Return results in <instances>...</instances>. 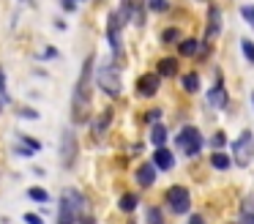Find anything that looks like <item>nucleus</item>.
Wrapping results in <instances>:
<instances>
[{
    "instance_id": "a878e982",
    "label": "nucleus",
    "mask_w": 254,
    "mask_h": 224,
    "mask_svg": "<svg viewBox=\"0 0 254 224\" xmlns=\"http://www.w3.org/2000/svg\"><path fill=\"white\" fill-rule=\"evenodd\" d=\"M241 49H243V58H246L249 63H254V41H252V38H243Z\"/></svg>"
},
{
    "instance_id": "2f4dec72",
    "label": "nucleus",
    "mask_w": 254,
    "mask_h": 224,
    "mask_svg": "<svg viewBox=\"0 0 254 224\" xmlns=\"http://www.w3.org/2000/svg\"><path fill=\"white\" fill-rule=\"evenodd\" d=\"M148 8L161 14V11H167V0H148Z\"/></svg>"
},
{
    "instance_id": "c85d7f7f",
    "label": "nucleus",
    "mask_w": 254,
    "mask_h": 224,
    "mask_svg": "<svg viewBox=\"0 0 254 224\" xmlns=\"http://www.w3.org/2000/svg\"><path fill=\"white\" fill-rule=\"evenodd\" d=\"M28 197H30V200H36V202H47V200H50V194H47L44 189H36V186H33V189H28Z\"/></svg>"
},
{
    "instance_id": "1a4fd4ad",
    "label": "nucleus",
    "mask_w": 254,
    "mask_h": 224,
    "mask_svg": "<svg viewBox=\"0 0 254 224\" xmlns=\"http://www.w3.org/2000/svg\"><path fill=\"white\" fill-rule=\"evenodd\" d=\"M159 85H161V76L159 74H142L137 82V96L142 98H153L159 93Z\"/></svg>"
},
{
    "instance_id": "b1692460",
    "label": "nucleus",
    "mask_w": 254,
    "mask_h": 224,
    "mask_svg": "<svg viewBox=\"0 0 254 224\" xmlns=\"http://www.w3.org/2000/svg\"><path fill=\"white\" fill-rule=\"evenodd\" d=\"M145 219H148V224H164V216H161V211L156 205L145 208Z\"/></svg>"
},
{
    "instance_id": "2eb2a0df",
    "label": "nucleus",
    "mask_w": 254,
    "mask_h": 224,
    "mask_svg": "<svg viewBox=\"0 0 254 224\" xmlns=\"http://www.w3.org/2000/svg\"><path fill=\"white\" fill-rule=\"evenodd\" d=\"M156 74L167 76V79H170V76H175L178 74V60L175 58H161L159 60V71H156Z\"/></svg>"
},
{
    "instance_id": "c9c22d12",
    "label": "nucleus",
    "mask_w": 254,
    "mask_h": 224,
    "mask_svg": "<svg viewBox=\"0 0 254 224\" xmlns=\"http://www.w3.org/2000/svg\"><path fill=\"white\" fill-rule=\"evenodd\" d=\"M159 109H153V112H148V115H145V120H148V123H159Z\"/></svg>"
},
{
    "instance_id": "58836bf2",
    "label": "nucleus",
    "mask_w": 254,
    "mask_h": 224,
    "mask_svg": "<svg viewBox=\"0 0 254 224\" xmlns=\"http://www.w3.org/2000/svg\"><path fill=\"white\" fill-rule=\"evenodd\" d=\"M252 104H254V93H252Z\"/></svg>"
},
{
    "instance_id": "6ab92c4d",
    "label": "nucleus",
    "mask_w": 254,
    "mask_h": 224,
    "mask_svg": "<svg viewBox=\"0 0 254 224\" xmlns=\"http://www.w3.org/2000/svg\"><path fill=\"white\" fill-rule=\"evenodd\" d=\"M181 85H183V90H189V93H197V90H199V74H194V71H189V74H183Z\"/></svg>"
},
{
    "instance_id": "f8f14e48",
    "label": "nucleus",
    "mask_w": 254,
    "mask_h": 224,
    "mask_svg": "<svg viewBox=\"0 0 254 224\" xmlns=\"http://www.w3.org/2000/svg\"><path fill=\"white\" fill-rule=\"evenodd\" d=\"M221 33V11L216 8V5H210L208 8V30H205V36H208V41L210 38H216Z\"/></svg>"
},
{
    "instance_id": "f03ea898",
    "label": "nucleus",
    "mask_w": 254,
    "mask_h": 224,
    "mask_svg": "<svg viewBox=\"0 0 254 224\" xmlns=\"http://www.w3.org/2000/svg\"><path fill=\"white\" fill-rule=\"evenodd\" d=\"M85 208V197L77 189H66L58 205V224H74Z\"/></svg>"
},
{
    "instance_id": "39448f33",
    "label": "nucleus",
    "mask_w": 254,
    "mask_h": 224,
    "mask_svg": "<svg viewBox=\"0 0 254 224\" xmlns=\"http://www.w3.org/2000/svg\"><path fill=\"white\" fill-rule=\"evenodd\" d=\"M175 142H178V148H181L186 156H197V153L202 150V134H199L197 126H183Z\"/></svg>"
},
{
    "instance_id": "aec40b11",
    "label": "nucleus",
    "mask_w": 254,
    "mask_h": 224,
    "mask_svg": "<svg viewBox=\"0 0 254 224\" xmlns=\"http://www.w3.org/2000/svg\"><path fill=\"white\" fill-rule=\"evenodd\" d=\"M137 205H139V197L137 194H123L121 200H118V208H121V211H126V213H131Z\"/></svg>"
},
{
    "instance_id": "20e7f679",
    "label": "nucleus",
    "mask_w": 254,
    "mask_h": 224,
    "mask_svg": "<svg viewBox=\"0 0 254 224\" xmlns=\"http://www.w3.org/2000/svg\"><path fill=\"white\" fill-rule=\"evenodd\" d=\"M254 158V134L252 131H241L238 140H232V161L238 167H249V161Z\"/></svg>"
},
{
    "instance_id": "5701e85b",
    "label": "nucleus",
    "mask_w": 254,
    "mask_h": 224,
    "mask_svg": "<svg viewBox=\"0 0 254 224\" xmlns=\"http://www.w3.org/2000/svg\"><path fill=\"white\" fill-rule=\"evenodd\" d=\"M110 118H112V109H104V112L99 115V120H96V126H93V134L99 137L101 131L107 129V126H110Z\"/></svg>"
},
{
    "instance_id": "f257e3e1",
    "label": "nucleus",
    "mask_w": 254,
    "mask_h": 224,
    "mask_svg": "<svg viewBox=\"0 0 254 224\" xmlns=\"http://www.w3.org/2000/svg\"><path fill=\"white\" fill-rule=\"evenodd\" d=\"M93 63L96 55L90 52L82 63V71H79L77 87H74V101H71V118L74 123H88L90 115V76H93Z\"/></svg>"
},
{
    "instance_id": "f704fd0d",
    "label": "nucleus",
    "mask_w": 254,
    "mask_h": 224,
    "mask_svg": "<svg viewBox=\"0 0 254 224\" xmlns=\"http://www.w3.org/2000/svg\"><path fill=\"white\" fill-rule=\"evenodd\" d=\"M25 222H28V224H44V222H41V216H36V213H25Z\"/></svg>"
},
{
    "instance_id": "72a5a7b5",
    "label": "nucleus",
    "mask_w": 254,
    "mask_h": 224,
    "mask_svg": "<svg viewBox=\"0 0 254 224\" xmlns=\"http://www.w3.org/2000/svg\"><path fill=\"white\" fill-rule=\"evenodd\" d=\"M19 115H22L25 120H36V118H39V112H36V109H28V107L19 109Z\"/></svg>"
},
{
    "instance_id": "dca6fc26",
    "label": "nucleus",
    "mask_w": 254,
    "mask_h": 224,
    "mask_svg": "<svg viewBox=\"0 0 254 224\" xmlns=\"http://www.w3.org/2000/svg\"><path fill=\"white\" fill-rule=\"evenodd\" d=\"M150 142H153L156 148H164V142H167V126L164 123H153V129H150Z\"/></svg>"
},
{
    "instance_id": "6e6552de",
    "label": "nucleus",
    "mask_w": 254,
    "mask_h": 224,
    "mask_svg": "<svg viewBox=\"0 0 254 224\" xmlns=\"http://www.w3.org/2000/svg\"><path fill=\"white\" fill-rule=\"evenodd\" d=\"M61 161L66 169H71L74 161H77V137H74L71 129H66L61 137Z\"/></svg>"
},
{
    "instance_id": "412c9836",
    "label": "nucleus",
    "mask_w": 254,
    "mask_h": 224,
    "mask_svg": "<svg viewBox=\"0 0 254 224\" xmlns=\"http://www.w3.org/2000/svg\"><path fill=\"white\" fill-rule=\"evenodd\" d=\"M230 164H232V158L227 153H213L210 156V167L213 169H230Z\"/></svg>"
},
{
    "instance_id": "e433bc0d",
    "label": "nucleus",
    "mask_w": 254,
    "mask_h": 224,
    "mask_svg": "<svg viewBox=\"0 0 254 224\" xmlns=\"http://www.w3.org/2000/svg\"><path fill=\"white\" fill-rule=\"evenodd\" d=\"M189 224H205V219L199 213H194V216H189Z\"/></svg>"
},
{
    "instance_id": "4c0bfd02",
    "label": "nucleus",
    "mask_w": 254,
    "mask_h": 224,
    "mask_svg": "<svg viewBox=\"0 0 254 224\" xmlns=\"http://www.w3.org/2000/svg\"><path fill=\"white\" fill-rule=\"evenodd\" d=\"M55 55H58V49H55V47H50V49L44 52V58H55Z\"/></svg>"
},
{
    "instance_id": "7ed1b4c3",
    "label": "nucleus",
    "mask_w": 254,
    "mask_h": 224,
    "mask_svg": "<svg viewBox=\"0 0 254 224\" xmlns=\"http://www.w3.org/2000/svg\"><path fill=\"white\" fill-rule=\"evenodd\" d=\"M96 82H99V87L107 96H112V98L121 96V74H118L115 63H101L99 71H96Z\"/></svg>"
},
{
    "instance_id": "a211bd4d",
    "label": "nucleus",
    "mask_w": 254,
    "mask_h": 224,
    "mask_svg": "<svg viewBox=\"0 0 254 224\" xmlns=\"http://www.w3.org/2000/svg\"><path fill=\"white\" fill-rule=\"evenodd\" d=\"M178 52H181L183 58H191V55L199 52V44L194 41V38H183V41L178 44Z\"/></svg>"
},
{
    "instance_id": "9b49d317",
    "label": "nucleus",
    "mask_w": 254,
    "mask_h": 224,
    "mask_svg": "<svg viewBox=\"0 0 254 224\" xmlns=\"http://www.w3.org/2000/svg\"><path fill=\"white\" fill-rule=\"evenodd\" d=\"M36 150H41V142L33 137H19L17 145H14V153H19V156H33Z\"/></svg>"
},
{
    "instance_id": "0eeeda50",
    "label": "nucleus",
    "mask_w": 254,
    "mask_h": 224,
    "mask_svg": "<svg viewBox=\"0 0 254 224\" xmlns=\"http://www.w3.org/2000/svg\"><path fill=\"white\" fill-rule=\"evenodd\" d=\"M107 38H110L115 60H121L123 58V44H121V14H118V11H112L110 19H107Z\"/></svg>"
},
{
    "instance_id": "473e14b6",
    "label": "nucleus",
    "mask_w": 254,
    "mask_h": 224,
    "mask_svg": "<svg viewBox=\"0 0 254 224\" xmlns=\"http://www.w3.org/2000/svg\"><path fill=\"white\" fill-rule=\"evenodd\" d=\"M82 3H85V0H63V8H66L68 14H74V11H77Z\"/></svg>"
},
{
    "instance_id": "ddd939ff",
    "label": "nucleus",
    "mask_w": 254,
    "mask_h": 224,
    "mask_svg": "<svg viewBox=\"0 0 254 224\" xmlns=\"http://www.w3.org/2000/svg\"><path fill=\"white\" fill-rule=\"evenodd\" d=\"M137 183L145 186V189L156 183V164H153V161H145L142 167L137 169Z\"/></svg>"
},
{
    "instance_id": "7c9ffc66",
    "label": "nucleus",
    "mask_w": 254,
    "mask_h": 224,
    "mask_svg": "<svg viewBox=\"0 0 254 224\" xmlns=\"http://www.w3.org/2000/svg\"><path fill=\"white\" fill-rule=\"evenodd\" d=\"M210 145H213V148H224V145H227V137H224V131H216V134L210 137Z\"/></svg>"
},
{
    "instance_id": "4468645a",
    "label": "nucleus",
    "mask_w": 254,
    "mask_h": 224,
    "mask_svg": "<svg viewBox=\"0 0 254 224\" xmlns=\"http://www.w3.org/2000/svg\"><path fill=\"white\" fill-rule=\"evenodd\" d=\"M153 164H156V169H172L175 167V156H172V150H167V148H156Z\"/></svg>"
},
{
    "instance_id": "393cba45",
    "label": "nucleus",
    "mask_w": 254,
    "mask_h": 224,
    "mask_svg": "<svg viewBox=\"0 0 254 224\" xmlns=\"http://www.w3.org/2000/svg\"><path fill=\"white\" fill-rule=\"evenodd\" d=\"M131 16H134V0H121V19L131 22Z\"/></svg>"
},
{
    "instance_id": "cd10ccee",
    "label": "nucleus",
    "mask_w": 254,
    "mask_h": 224,
    "mask_svg": "<svg viewBox=\"0 0 254 224\" xmlns=\"http://www.w3.org/2000/svg\"><path fill=\"white\" fill-rule=\"evenodd\" d=\"M8 104V90H6V71L0 69V107Z\"/></svg>"
},
{
    "instance_id": "f3484780",
    "label": "nucleus",
    "mask_w": 254,
    "mask_h": 224,
    "mask_svg": "<svg viewBox=\"0 0 254 224\" xmlns=\"http://www.w3.org/2000/svg\"><path fill=\"white\" fill-rule=\"evenodd\" d=\"M241 224H254V197H246L241 205Z\"/></svg>"
},
{
    "instance_id": "c756f323",
    "label": "nucleus",
    "mask_w": 254,
    "mask_h": 224,
    "mask_svg": "<svg viewBox=\"0 0 254 224\" xmlns=\"http://www.w3.org/2000/svg\"><path fill=\"white\" fill-rule=\"evenodd\" d=\"M241 16L249 22V25L254 27V5H241Z\"/></svg>"
},
{
    "instance_id": "423d86ee",
    "label": "nucleus",
    "mask_w": 254,
    "mask_h": 224,
    "mask_svg": "<svg viewBox=\"0 0 254 224\" xmlns=\"http://www.w3.org/2000/svg\"><path fill=\"white\" fill-rule=\"evenodd\" d=\"M164 200L172 208V213H186L189 205H191V194H189L186 186H172V189H167Z\"/></svg>"
},
{
    "instance_id": "bb28decb",
    "label": "nucleus",
    "mask_w": 254,
    "mask_h": 224,
    "mask_svg": "<svg viewBox=\"0 0 254 224\" xmlns=\"http://www.w3.org/2000/svg\"><path fill=\"white\" fill-rule=\"evenodd\" d=\"M178 38H181V33H178V27H167V30L161 33V41H164V44H175Z\"/></svg>"
},
{
    "instance_id": "9d476101",
    "label": "nucleus",
    "mask_w": 254,
    "mask_h": 224,
    "mask_svg": "<svg viewBox=\"0 0 254 224\" xmlns=\"http://www.w3.org/2000/svg\"><path fill=\"white\" fill-rule=\"evenodd\" d=\"M208 104L216 109L227 107V90H224V82H221V76H216V85L208 90Z\"/></svg>"
},
{
    "instance_id": "4be33fe9",
    "label": "nucleus",
    "mask_w": 254,
    "mask_h": 224,
    "mask_svg": "<svg viewBox=\"0 0 254 224\" xmlns=\"http://www.w3.org/2000/svg\"><path fill=\"white\" fill-rule=\"evenodd\" d=\"M131 22L137 27L145 25V0H134V16H131Z\"/></svg>"
}]
</instances>
